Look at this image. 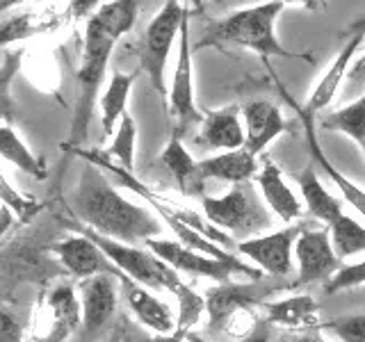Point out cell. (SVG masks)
<instances>
[{
	"label": "cell",
	"mask_w": 365,
	"mask_h": 342,
	"mask_svg": "<svg viewBox=\"0 0 365 342\" xmlns=\"http://www.w3.org/2000/svg\"><path fill=\"white\" fill-rule=\"evenodd\" d=\"M203 217L220 231L237 235L240 239L260 235V231L272 226V217L265 201H260L256 190L249 182L233 185L224 197H201Z\"/></svg>",
	"instance_id": "5"
},
{
	"label": "cell",
	"mask_w": 365,
	"mask_h": 342,
	"mask_svg": "<svg viewBox=\"0 0 365 342\" xmlns=\"http://www.w3.org/2000/svg\"><path fill=\"white\" fill-rule=\"evenodd\" d=\"M256 185L262 201H265L267 210L272 214H277L283 224L292 226L294 222H299L306 208L304 203L299 201V197L292 192V187L285 180L283 171L272 162V160H265L262 167L258 169L256 174Z\"/></svg>",
	"instance_id": "16"
},
{
	"label": "cell",
	"mask_w": 365,
	"mask_h": 342,
	"mask_svg": "<svg viewBox=\"0 0 365 342\" xmlns=\"http://www.w3.org/2000/svg\"><path fill=\"white\" fill-rule=\"evenodd\" d=\"M185 340H187V342H210V340H205V338H201V336H197V333H187Z\"/></svg>",
	"instance_id": "45"
},
{
	"label": "cell",
	"mask_w": 365,
	"mask_h": 342,
	"mask_svg": "<svg viewBox=\"0 0 365 342\" xmlns=\"http://www.w3.org/2000/svg\"><path fill=\"white\" fill-rule=\"evenodd\" d=\"M23 333L26 331L21 328L16 317L0 308V342H23Z\"/></svg>",
	"instance_id": "35"
},
{
	"label": "cell",
	"mask_w": 365,
	"mask_h": 342,
	"mask_svg": "<svg viewBox=\"0 0 365 342\" xmlns=\"http://www.w3.org/2000/svg\"><path fill=\"white\" fill-rule=\"evenodd\" d=\"M144 342H187L178 333H153L151 338H146Z\"/></svg>",
	"instance_id": "41"
},
{
	"label": "cell",
	"mask_w": 365,
	"mask_h": 342,
	"mask_svg": "<svg viewBox=\"0 0 365 342\" xmlns=\"http://www.w3.org/2000/svg\"><path fill=\"white\" fill-rule=\"evenodd\" d=\"M302 228L285 226L281 231L237 239L235 254L247 258L265 276H288L294 271V244Z\"/></svg>",
	"instance_id": "8"
},
{
	"label": "cell",
	"mask_w": 365,
	"mask_h": 342,
	"mask_svg": "<svg viewBox=\"0 0 365 342\" xmlns=\"http://www.w3.org/2000/svg\"><path fill=\"white\" fill-rule=\"evenodd\" d=\"M185 3H187L190 7H194V9H201L205 3H208V0H185Z\"/></svg>",
	"instance_id": "44"
},
{
	"label": "cell",
	"mask_w": 365,
	"mask_h": 342,
	"mask_svg": "<svg viewBox=\"0 0 365 342\" xmlns=\"http://www.w3.org/2000/svg\"><path fill=\"white\" fill-rule=\"evenodd\" d=\"M347 78H349L351 85H365V55L351 66V71L347 73Z\"/></svg>",
	"instance_id": "39"
},
{
	"label": "cell",
	"mask_w": 365,
	"mask_h": 342,
	"mask_svg": "<svg viewBox=\"0 0 365 342\" xmlns=\"http://www.w3.org/2000/svg\"><path fill=\"white\" fill-rule=\"evenodd\" d=\"M135 142H137V123L128 112L123 114L117 130H114L112 144L103 151V155L110 157L114 165H119L125 171L135 169Z\"/></svg>",
	"instance_id": "29"
},
{
	"label": "cell",
	"mask_w": 365,
	"mask_h": 342,
	"mask_svg": "<svg viewBox=\"0 0 365 342\" xmlns=\"http://www.w3.org/2000/svg\"><path fill=\"white\" fill-rule=\"evenodd\" d=\"M327 228L331 235V244H334V251L340 260L359 256L365 251V226L359 219H354L351 214L342 212L338 219Z\"/></svg>",
	"instance_id": "27"
},
{
	"label": "cell",
	"mask_w": 365,
	"mask_h": 342,
	"mask_svg": "<svg viewBox=\"0 0 365 342\" xmlns=\"http://www.w3.org/2000/svg\"><path fill=\"white\" fill-rule=\"evenodd\" d=\"M23 3H28V0H0V11H7L16 5H23Z\"/></svg>",
	"instance_id": "43"
},
{
	"label": "cell",
	"mask_w": 365,
	"mask_h": 342,
	"mask_svg": "<svg viewBox=\"0 0 365 342\" xmlns=\"http://www.w3.org/2000/svg\"><path fill=\"white\" fill-rule=\"evenodd\" d=\"M135 83V73L114 71L110 78L108 89L101 96V125L103 135H114V125H119L121 117L125 114V103H128L130 89Z\"/></svg>",
	"instance_id": "25"
},
{
	"label": "cell",
	"mask_w": 365,
	"mask_h": 342,
	"mask_svg": "<svg viewBox=\"0 0 365 342\" xmlns=\"http://www.w3.org/2000/svg\"><path fill=\"white\" fill-rule=\"evenodd\" d=\"M258 294L245 283H217L205 294V317L217 333H224L233 342H247L256 336L260 317L256 306Z\"/></svg>",
	"instance_id": "4"
},
{
	"label": "cell",
	"mask_w": 365,
	"mask_h": 342,
	"mask_svg": "<svg viewBox=\"0 0 365 342\" xmlns=\"http://www.w3.org/2000/svg\"><path fill=\"white\" fill-rule=\"evenodd\" d=\"M258 155H254L247 146L235 148V151H222L212 157L199 160L201 176L208 180H224L231 185H240V182H249L258 174Z\"/></svg>",
	"instance_id": "21"
},
{
	"label": "cell",
	"mask_w": 365,
	"mask_h": 342,
	"mask_svg": "<svg viewBox=\"0 0 365 342\" xmlns=\"http://www.w3.org/2000/svg\"><path fill=\"white\" fill-rule=\"evenodd\" d=\"M160 162L163 167L174 176L176 185L180 190L182 197H203V187H205V178L201 176L199 169V160H194L190 151L182 146L180 137H171L169 144L165 146V151L160 153Z\"/></svg>",
	"instance_id": "22"
},
{
	"label": "cell",
	"mask_w": 365,
	"mask_h": 342,
	"mask_svg": "<svg viewBox=\"0 0 365 342\" xmlns=\"http://www.w3.org/2000/svg\"><path fill=\"white\" fill-rule=\"evenodd\" d=\"M187 16V9L180 5V0H167L155 19L148 23L144 43H142V68L151 78V85L160 96L167 98L165 89V68L169 60V51L180 34V26Z\"/></svg>",
	"instance_id": "7"
},
{
	"label": "cell",
	"mask_w": 365,
	"mask_h": 342,
	"mask_svg": "<svg viewBox=\"0 0 365 342\" xmlns=\"http://www.w3.org/2000/svg\"><path fill=\"white\" fill-rule=\"evenodd\" d=\"M319 331L340 342H365V315H340L322 322Z\"/></svg>",
	"instance_id": "32"
},
{
	"label": "cell",
	"mask_w": 365,
	"mask_h": 342,
	"mask_svg": "<svg viewBox=\"0 0 365 342\" xmlns=\"http://www.w3.org/2000/svg\"><path fill=\"white\" fill-rule=\"evenodd\" d=\"M240 114H242V125L247 137L245 146L254 155H260L269 146V142H274L288 128V123H285L281 114V108L269 100H249L247 105H242Z\"/></svg>",
	"instance_id": "17"
},
{
	"label": "cell",
	"mask_w": 365,
	"mask_h": 342,
	"mask_svg": "<svg viewBox=\"0 0 365 342\" xmlns=\"http://www.w3.org/2000/svg\"><path fill=\"white\" fill-rule=\"evenodd\" d=\"M0 205H5V208H9L11 212H14L19 224L32 222L34 217L43 210V203L28 197V194L19 192L16 187H11L3 171H0Z\"/></svg>",
	"instance_id": "30"
},
{
	"label": "cell",
	"mask_w": 365,
	"mask_h": 342,
	"mask_svg": "<svg viewBox=\"0 0 365 342\" xmlns=\"http://www.w3.org/2000/svg\"><path fill=\"white\" fill-rule=\"evenodd\" d=\"M199 142L215 151H235L242 148L245 125L240 121V108H224V110H210L203 114Z\"/></svg>",
	"instance_id": "20"
},
{
	"label": "cell",
	"mask_w": 365,
	"mask_h": 342,
	"mask_svg": "<svg viewBox=\"0 0 365 342\" xmlns=\"http://www.w3.org/2000/svg\"><path fill=\"white\" fill-rule=\"evenodd\" d=\"M16 224V217L14 212H11L9 208H5V205H0V239H3L7 233H9V228Z\"/></svg>",
	"instance_id": "38"
},
{
	"label": "cell",
	"mask_w": 365,
	"mask_h": 342,
	"mask_svg": "<svg viewBox=\"0 0 365 342\" xmlns=\"http://www.w3.org/2000/svg\"><path fill=\"white\" fill-rule=\"evenodd\" d=\"M144 247L148 251H153L160 260H165L167 265L174 267L178 274H187V276L208 279L215 283H226V281H233V276H242L231 262L201 254L197 249L180 244L178 239L151 237V239H146Z\"/></svg>",
	"instance_id": "10"
},
{
	"label": "cell",
	"mask_w": 365,
	"mask_h": 342,
	"mask_svg": "<svg viewBox=\"0 0 365 342\" xmlns=\"http://www.w3.org/2000/svg\"><path fill=\"white\" fill-rule=\"evenodd\" d=\"M78 326H83V311L76 288L53 283L41 290L34 304L23 342H66Z\"/></svg>",
	"instance_id": "6"
},
{
	"label": "cell",
	"mask_w": 365,
	"mask_h": 342,
	"mask_svg": "<svg viewBox=\"0 0 365 342\" xmlns=\"http://www.w3.org/2000/svg\"><path fill=\"white\" fill-rule=\"evenodd\" d=\"M265 322L279 326L288 333H311L319 331V304L311 294H290L283 299H274L262 304Z\"/></svg>",
	"instance_id": "15"
},
{
	"label": "cell",
	"mask_w": 365,
	"mask_h": 342,
	"mask_svg": "<svg viewBox=\"0 0 365 342\" xmlns=\"http://www.w3.org/2000/svg\"><path fill=\"white\" fill-rule=\"evenodd\" d=\"M114 43H117V39H114L110 32L103 30L94 19L87 21L83 64H80V71H78V105L73 112L68 140L62 144L64 151L80 148V144L87 140L89 121H91V114H94L96 94L101 89L103 76H106L108 60L112 55Z\"/></svg>",
	"instance_id": "3"
},
{
	"label": "cell",
	"mask_w": 365,
	"mask_h": 342,
	"mask_svg": "<svg viewBox=\"0 0 365 342\" xmlns=\"http://www.w3.org/2000/svg\"><path fill=\"white\" fill-rule=\"evenodd\" d=\"M43 30V26L39 21H34V14L28 11V14H16L7 19L5 23H0V46L14 43L21 39H28L32 34H39Z\"/></svg>",
	"instance_id": "34"
},
{
	"label": "cell",
	"mask_w": 365,
	"mask_h": 342,
	"mask_svg": "<svg viewBox=\"0 0 365 342\" xmlns=\"http://www.w3.org/2000/svg\"><path fill=\"white\" fill-rule=\"evenodd\" d=\"M281 342H329L322 331H311V333H290Z\"/></svg>",
	"instance_id": "37"
},
{
	"label": "cell",
	"mask_w": 365,
	"mask_h": 342,
	"mask_svg": "<svg viewBox=\"0 0 365 342\" xmlns=\"http://www.w3.org/2000/svg\"><path fill=\"white\" fill-rule=\"evenodd\" d=\"M319 128L347 135L351 142L365 148V94L336 112H324L319 117Z\"/></svg>",
	"instance_id": "26"
},
{
	"label": "cell",
	"mask_w": 365,
	"mask_h": 342,
	"mask_svg": "<svg viewBox=\"0 0 365 342\" xmlns=\"http://www.w3.org/2000/svg\"><path fill=\"white\" fill-rule=\"evenodd\" d=\"M137 11H140V0H112V3L101 5V9L91 19L119 41L121 34L135 26Z\"/></svg>",
	"instance_id": "28"
},
{
	"label": "cell",
	"mask_w": 365,
	"mask_h": 342,
	"mask_svg": "<svg viewBox=\"0 0 365 342\" xmlns=\"http://www.w3.org/2000/svg\"><path fill=\"white\" fill-rule=\"evenodd\" d=\"M283 5H304V7H311L315 9L317 7V0H281Z\"/></svg>",
	"instance_id": "42"
},
{
	"label": "cell",
	"mask_w": 365,
	"mask_h": 342,
	"mask_svg": "<svg viewBox=\"0 0 365 342\" xmlns=\"http://www.w3.org/2000/svg\"><path fill=\"white\" fill-rule=\"evenodd\" d=\"M169 114L174 117V135L180 137L190 125L203 121V112L194 100V76H192V46H190V11L180 26L178 34V60L174 68V80L169 89Z\"/></svg>",
	"instance_id": "9"
},
{
	"label": "cell",
	"mask_w": 365,
	"mask_h": 342,
	"mask_svg": "<svg viewBox=\"0 0 365 342\" xmlns=\"http://www.w3.org/2000/svg\"><path fill=\"white\" fill-rule=\"evenodd\" d=\"M103 0H71V5H68V16L73 19H85L89 11H94Z\"/></svg>",
	"instance_id": "36"
},
{
	"label": "cell",
	"mask_w": 365,
	"mask_h": 342,
	"mask_svg": "<svg viewBox=\"0 0 365 342\" xmlns=\"http://www.w3.org/2000/svg\"><path fill=\"white\" fill-rule=\"evenodd\" d=\"M55 256L62 262V267L78 281L91 279V276H96V274H112V276H117L121 283H130V279H125L123 274L112 265L110 258L83 233L68 235L62 242H57Z\"/></svg>",
	"instance_id": "13"
},
{
	"label": "cell",
	"mask_w": 365,
	"mask_h": 342,
	"mask_svg": "<svg viewBox=\"0 0 365 342\" xmlns=\"http://www.w3.org/2000/svg\"><path fill=\"white\" fill-rule=\"evenodd\" d=\"M281 11V0H269V3L262 5L237 9L226 19L212 21L205 28L203 37L197 41V48H203V46H242V48L258 53L260 57H297L283 48L277 39V32H274Z\"/></svg>",
	"instance_id": "2"
},
{
	"label": "cell",
	"mask_w": 365,
	"mask_h": 342,
	"mask_svg": "<svg viewBox=\"0 0 365 342\" xmlns=\"http://www.w3.org/2000/svg\"><path fill=\"white\" fill-rule=\"evenodd\" d=\"M119 279L112 274H96V276L80 281L78 296L83 311V331L85 336H94L106 326L112 315L117 313L119 304Z\"/></svg>",
	"instance_id": "12"
},
{
	"label": "cell",
	"mask_w": 365,
	"mask_h": 342,
	"mask_svg": "<svg viewBox=\"0 0 365 342\" xmlns=\"http://www.w3.org/2000/svg\"><path fill=\"white\" fill-rule=\"evenodd\" d=\"M0 157L37 180H46L48 176V162L41 155H34L9 123H0Z\"/></svg>",
	"instance_id": "24"
},
{
	"label": "cell",
	"mask_w": 365,
	"mask_h": 342,
	"mask_svg": "<svg viewBox=\"0 0 365 342\" xmlns=\"http://www.w3.org/2000/svg\"><path fill=\"white\" fill-rule=\"evenodd\" d=\"M363 39H365V23H363L361 28L354 30V34L349 37V41H347L345 46H342V51L338 53V57L329 64L327 73H324L322 78H319V83H317L315 89L311 91V96H308V100L302 105L308 114H313V117H315L317 112H322V110L329 105V103L334 100V96H336V91H338L340 83H342V80H345L347 73H349L351 57H354V53H356V51L361 48Z\"/></svg>",
	"instance_id": "18"
},
{
	"label": "cell",
	"mask_w": 365,
	"mask_h": 342,
	"mask_svg": "<svg viewBox=\"0 0 365 342\" xmlns=\"http://www.w3.org/2000/svg\"><path fill=\"white\" fill-rule=\"evenodd\" d=\"M297 279L292 288H304L311 283H327L340 267V258L331 244L329 228H304L294 244Z\"/></svg>",
	"instance_id": "11"
},
{
	"label": "cell",
	"mask_w": 365,
	"mask_h": 342,
	"mask_svg": "<svg viewBox=\"0 0 365 342\" xmlns=\"http://www.w3.org/2000/svg\"><path fill=\"white\" fill-rule=\"evenodd\" d=\"M108 342H133L130 331H128V326H125V322H121L117 328L112 331V336L108 338Z\"/></svg>",
	"instance_id": "40"
},
{
	"label": "cell",
	"mask_w": 365,
	"mask_h": 342,
	"mask_svg": "<svg viewBox=\"0 0 365 342\" xmlns=\"http://www.w3.org/2000/svg\"><path fill=\"white\" fill-rule=\"evenodd\" d=\"M361 285H365V260L347 262V265H340L334 276L324 283V294H338L361 288Z\"/></svg>",
	"instance_id": "33"
},
{
	"label": "cell",
	"mask_w": 365,
	"mask_h": 342,
	"mask_svg": "<svg viewBox=\"0 0 365 342\" xmlns=\"http://www.w3.org/2000/svg\"><path fill=\"white\" fill-rule=\"evenodd\" d=\"M297 182H299L306 212L315 217L317 222L331 226L342 214V203L322 185V180L315 174V165H308L302 174L297 176Z\"/></svg>",
	"instance_id": "23"
},
{
	"label": "cell",
	"mask_w": 365,
	"mask_h": 342,
	"mask_svg": "<svg viewBox=\"0 0 365 342\" xmlns=\"http://www.w3.org/2000/svg\"><path fill=\"white\" fill-rule=\"evenodd\" d=\"M279 91H281V96L297 110V117H299V121L304 125V133H306V146H308V153H311L313 165H317L319 169H322V174L338 187V192L345 197V201L365 219V190H361L351 178H347L345 174H342V171L329 160V155L322 151V146H319L317 135H315V117L313 114H308L304 108H297L294 98L283 89L281 83H279Z\"/></svg>",
	"instance_id": "14"
},
{
	"label": "cell",
	"mask_w": 365,
	"mask_h": 342,
	"mask_svg": "<svg viewBox=\"0 0 365 342\" xmlns=\"http://www.w3.org/2000/svg\"><path fill=\"white\" fill-rule=\"evenodd\" d=\"M23 53L14 51L7 53L3 64H0V121L11 123L14 121V98H11V80L21 68Z\"/></svg>",
	"instance_id": "31"
},
{
	"label": "cell",
	"mask_w": 365,
	"mask_h": 342,
	"mask_svg": "<svg viewBox=\"0 0 365 342\" xmlns=\"http://www.w3.org/2000/svg\"><path fill=\"white\" fill-rule=\"evenodd\" d=\"M71 210L80 224L125 244H144L165 231V224L153 210L125 199L110 185L106 174L89 162L73 192Z\"/></svg>",
	"instance_id": "1"
},
{
	"label": "cell",
	"mask_w": 365,
	"mask_h": 342,
	"mask_svg": "<svg viewBox=\"0 0 365 342\" xmlns=\"http://www.w3.org/2000/svg\"><path fill=\"white\" fill-rule=\"evenodd\" d=\"M123 288L128 311L144 328H148L151 333H176V315L160 296L133 281L123 283Z\"/></svg>",
	"instance_id": "19"
}]
</instances>
